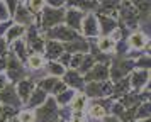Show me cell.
<instances>
[{
    "instance_id": "60d3db41",
    "label": "cell",
    "mask_w": 151,
    "mask_h": 122,
    "mask_svg": "<svg viewBox=\"0 0 151 122\" xmlns=\"http://www.w3.org/2000/svg\"><path fill=\"white\" fill-rule=\"evenodd\" d=\"M105 122H119L116 117H109V119H105Z\"/></svg>"
},
{
    "instance_id": "7402d4cb",
    "label": "cell",
    "mask_w": 151,
    "mask_h": 122,
    "mask_svg": "<svg viewBox=\"0 0 151 122\" xmlns=\"http://www.w3.org/2000/svg\"><path fill=\"white\" fill-rule=\"evenodd\" d=\"M48 70H49V73L53 75V76L65 75V66H63V65H60V63H56V61H49Z\"/></svg>"
},
{
    "instance_id": "603a6c76",
    "label": "cell",
    "mask_w": 151,
    "mask_h": 122,
    "mask_svg": "<svg viewBox=\"0 0 151 122\" xmlns=\"http://www.w3.org/2000/svg\"><path fill=\"white\" fill-rule=\"evenodd\" d=\"M75 97V93L71 92V90H63L61 93H58V98H56V102L58 103H68V102H71V98Z\"/></svg>"
},
{
    "instance_id": "44dd1931",
    "label": "cell",
    "mask_w": 151,
    "mask_h": 122,
    "mask_svg": "<svg viewBox=\"0 0 151 122\" xmlns=\"http://www.w3.org/2000/svg\"><path fill=\"white\" fill-rule=\"evenodd\" d=\"M63 49H66V51H82V53H85V51H88V44L85 42V41H75L73 44H68V46H65Z\"/></svg>"
},
{
    "instance_id": "ffe728a7",
    "label": "cell",
    "mask_w": 151,
    "mask_h": 122,
    "mask_svg": "<svg viewBox=\"0 0 151 122\" xmlns=\"http://www.w3.org/2000/svg\"><path fill=\"white\" fill-rule=\"evenodd\" d=\"M85 103H87V97L85 95H75L71 98V105H73V110L75 112H82L83 107H85Z\"/></svg>"
},
{
    "instance_id": "6da1fadb",
    "label": "cell",
    "mask_w": 151,
    "mask_h": 122,
    "mask_svg": "<svg viewBox=\"0 0 151 122\" xmlns=\"http://www.w3.org/2000/svg\"><path fill=\"white\" fill-rule=\"evenodd\" d=\"M34 119L37 122H56L58 121L56 100H48V98H46L44 105L37 108V112L34 114Z\"/></svg>"
},
{
    "instance_id": "30bf717a",
    "label": "cell",
    "mask_w": 151,
    "mask_h": 122,
    "mask_svg": "<svg viewBox=\"0 0 151 122\" xmlns=\"http://www.w3.org/2000/svg\"><path fill=\"white\" fill-rule=\"evenodd\" d=\"M97 22L100 24L99 26V29L102 27V32L107 36L109 32H112V31H116V27H117V24H116V20L112 19L110 15H100L99 19H97Z\"/></svg>"
},
{
    "instance_id": "b9f144b4",
    "label": "cell",
    "mask_w": 151,
    "mask_h": 122,
    "mask_svg": "<svg viewBox=\"0 0 151 122\" xmlns=\"http://www.w3.org/2000/svg\"><path fill=\"white\" fill-rule=\"evenodd\" d=\"M0 122H5V121H2V119H0Z\"/></svg>"
},
{
    "instance_id": "484cf974",
    "label": "cell",
    "mask_w": 151,
    "mask_h": 122,
    "mask_svg": "<svg viewBox=\"0 0 151 122\" xmlns=\"http://www.w3.org/2000/svg\"><path fill=\"white\" fill-rule=\"evenodd\" d=\"M75 4H76V7L85 9V10H93V9H97V2H92V0H76Z\"/></svg>"
},
{
    "instance_id": "277c9868",
    "label": "cell",
    "mask_w": 151,
    "mask_h": 122,
    "mask_svg": "<svg viewBox=\"0 0 151 122\" xmlns=\"http://www.w3.org/2000/svg\"><path fill=\"white\" fill-rule=\"evenodd\" d=\"M109 76V68L105 65H95L93 68H90L87 75H85V80L87 81H105Z\"/></svg>"
},
{
    "instance_id": "8d00e7d4",
    "label": "cell",
    "mask_w": 151,
    "mask_h": 122,
    "mask_svg": "<svg viewBox=\"0 0 151 122\" xmlns=\"http://www.w3.org/2000/svg\"><path fill=\"white\" fill-rule=\"evenodd\" d=\"M137 65L143 68V70H148V68H150V58H148V56H143V58L139 60V63H137Z\"/></svg>"
},
{
    "instance_id": "ac0fdd59",
    "label": "cell",
    "mask_w": 151,
    "mask_h": 122,
    "mask_svg": "<svg viewBox=\"0 0 151 122\" xmlns=\"http://www.w3.org/2000/svg\"><path fill=\"white\" fill-rule=\"evenodd\" d=\"M144 42H146V37H144V34H141V32H134L129 37V44L134 47V49H141V47L144 46Z\"/></svg>"
},
{
    "instance_id": "4dcf8cb0",
    "label": "cell",
    "mask_w": 151,
    "mask_h": 122,
    "mask_svg": "<svg viewBox=\"0 0 151 122\" xmlns=\"http://www.w3.org/2000/svg\"><path fill=\"white\" fill-rule=\"evenodd\" d=\"M19 122H34V114L29 110H24L19 114Z\"/></svg>"
},
{
    "instance_id": "9c48e42d",
    "label": "cell",
    "mask_w": 151,
    "mask_h": 122,
    "mask_svg": "<svg viewBox=\"0 0 151 122\" xmlns=\"http://www.w3.org/2000/svg\"><path fill=\"white\" fill-rule=\"evenodd\" d=\"M148 78H150V71H148V70L134 71L132 76H131V87H134V88L143 87L144 83H148Z\"/></svg>"
},
{
    "instance_id": "8992f818",
    "label": "cell",
    "mask_w": 151,
    "mask_h": 122,
    "mask_svg": "<svg viewBox=\"0 0 151 122\" xmlns=\"http://www.w3.org/2000/svg\"><path fill=\"white\" fill-rule=\"evenodd\" d=\"M82 22H83L82 29H83V34H85V36L93 37V36H97V34H99V22H97V19L93 17V15L85 17Z\"/></svg>"
},
{
    "instance_id": "ab89813d",
    "label": "cell",
    "mask_w": 151,
    "mask_h": 122,
    "mask_svg": "<svg viewBox=\"0 0 151 122\" xmlns=\"http://www.w3.org/2000/svg\"><path fill=\"white\" fill-rule=\"evenodd\" d=\"M4 87H5V76H4V75H0V90H2Z\"/></svg>"
},
{
    "instance_id": "836d02e7",
    "label": "cell",
    "mask_w": 151,
    "mask_h": 122,
    "mask_svg": "<svg viewBox=\"0 0 151 122\" xmlns=\"http://www.w3.org/2000/svg\"><path fill=\"white\" fill-rule=\"evenodd\" d=\"M5 7H7L9 14L12 15V14L17 10V0H5Z\"/></svg>"
},
{
    "instance_id": "74e56055",
    "label": "cell",
    "mask_w": 151,
    "mask_h": 122,
    "mask_svg": "<svg viewBox=\"0 0 151 122\" xmlns=\"http://www.w3.org/2000/svg\"><path fill=\"white\" fill-rule=\"evenodd\" d=\"M71 122H83L82 121V112H75V115H73V121Z\"/></svg>"
},
{
    "instance_id": "5bb4252c",
    "label": "cell",
    "mask_w": 151,
    "mask_h": 122,
    "mask_svg": "<svg viewBox=\"0 0 151 122\" xmlns=\"http://www.w3.org/2000/svg\"><path fill=\"white\" fill-rule=\"evenodd\" d=\"M44 102H46V92L39 88V90H34V92L31 93L27 103L31 105V107H36V105H41V103H44Z\"/></svg>"
},
{
    "instance_id": "7a4b0ae2",
    "label": "cell",
    "mask_w": 151,
    "mask_h": 122,
    "mask_svg": "<svg viewBox=\"0 0 151 122\" xmlns=\"http://www.w3.org/2000/svg\"><path fill=\"white\" fill-rule=\"evenodd\" d=\"M61 20H65V10L61 9H46L44 12H42V27L44 29H49V27L56 26V24H60Z\"/></svg>"
},
{
    "instance_id": "d4e9b609",
    "label": "cell",
    "mask_w": 151,
    "mask_h": 122,
    "mask_svg": "<svg viewBox=\"0 0 151 122\" xmlns=\"http://www.w3.org/2000/svg\"><path fill=\"white\" fill-rule=\"evenodd\" d=\"M114 46H116V44H114V39L109 37V36H104L102 39H100V42H99V47H100L102 51H110Z\"/></svg>"
},
{
    "instance_id": "9a60e30c",
    "label": "cell",
    "mask_w": 151,
    "mask_h": 122,
    "mask_svg": "<svg viewBox=\"0 0 151 122\" xmlns=\"http://www.w3.org/2000/svg\"><path fill=\"white\" fill-rule=\"evenodd\" d=\"M71 85V87H82V76L78 75V71H75V70H70V71H66V75H65V85Z\"/></svg>"
},
{
    "instance_id": "5b68a950",
    "label": "cell",
    "mask_w": 151,
    "mask_h": 122,
    "mask_svg": "<svg viewBox=\"0 0 151 122\" xmlns=\"http://www.w3.org/2000/svg\"><path fill=\"white\" fill-rule=\"evenodd\" d=\"M41 90H44V92H53V93H61L63 90H66V85L63 81H60L58 78L49 76V78H44L41 81Z\"/></svg>"
},
{
    "instance_id": "7c38bea8",
    "label": "cell",
    "mask_w": 151,
    "mask_h": 122,
    "mask_svg": "<svg viewBox=\"0 0 151 122\" xmlns=\"http://www.w3.org/2000/svg\"><path fill=\"white\" fill-rule=\"evenodd\" d=\"M9 76H10L12 81H15L19 76H22V68H21V65H19V61L15 60L14 56L9 58Z\"/></svg>"
},
{
    "instance_id": "4316f807",
    "label": "cell",
    "mask_w": 151,
    "mask_h": 122,
    "mask_svg": "<svg viewBox=\"0 0 151 122\" xmlns=\"http://www.w3.org/2000/svg\"><path fill=\"white\" fill-rule=\"evenodd\" d=\"M150 117V103L146 102V103H143L141 107H139V112L136 114V119H148Z\"/></svg>"
},
{
    "instance_id": "cb8c5ba5",
    "label": "cell",
    "mask_w": 151,
    "mask_h": 122,
    "mask_svg": "<svg viewBox=\"0 0 151 122\" xmlns=\"http://www.w3.org/2000/svg\"><path fill=\"white\" fill-rule=\"evenodd\" d=\"M105 114H107V110L102 105H93L90 108V117H93V119H104Z\"/></svg>"
},
{
    "instance_id": "4fadbf2b",
    "label": "cell",
    "mask_w": 151,
    "mask_h": 122,
    "mask_svg": "<svg viewBox=\"0 0 151 122\" xmlns=\"http://www.w3.org/2000/svg\"><path fill=\"white\" fill-rule=\"evenodd\" d=\"M46 53H48V58L53 61V60H56V58L61 56L63 46L60 42H56V41H51V42H48V46H46Z\"/></svg>"
},
{
    "instance_id": "83f0119b",
    "label": "cell",
    "mask_w": 151,
    "mask_h": 122,
    "mask_svg": "<svg viewBox=\"0 0 151 122\" xmlns=\"http://www.w3.org/2000/svg\"><path fill=\"white\" fill-rule=\"evenodd\" d=\"M14 49H15V53H17V56H19V60H24L26 58V44L22 41H17L15 42Z\"/></svg>"
},
{
    "instance_id": "2e32d148",
    "label": "cell",
    "mask_w": 151,
    "mask_h": 122,
    "mask_svg": "<svg viewBox=\"0 0 151 122\" xmlns=\"http://www.w3.org/2000/svg\"><path fill=\"white\" fill-rule=\"evenodd\" d=\"M15 20L19 22V26L21 24H31L32 20H34V17L29 14L27 9H24V7H17V15H15Z\"/></svg>"
},
{
    "instance_id": "e0dca14e",
    "label": "cell",
    "mask_w": 151,
    "mask_h": 122,
    "mask_svg": "<svg viewBox=\"0 0 151 122\" xmlns=\"http://www.w3.org/2000/svg\"><path fill=\"white\" fill-rule=\"evenodd\" d=\"M24 32H26V29H24L22 26H14V27H10V29L7 31L5 39H7V42H12V41H15L17 37H21Z\"/></svg>"
},
{
    "instance_id": "d590c367",
    "label": "cell",
    "mask_w": 151,
    "mask_h": 122,
    "mask_svg": "<svg viewBox=\"0 0 151 122\" xmlns=\"http://www.w3.org/2000/svg\"><path fill=\"white\" fill-rule=\"evenodd\" d=\"M49 4V7L51 9H60L61 5H65V0H46Z\"/></svg>"
},
{
    "instance_id": "3957f363",
    "label": "cell",
    "mask_w": 151,
    "mask_h": 122,
    "mask_svg": "<svg viewBox=\"0 0 151 122\" xmlns=\"http://www.w3.org/2000/svg\"><path fill=\"white\" fill-rule=\"evenodd\" d=\"M48 36L49 37H55V39H60V41H63V42H68V41H73V39L78 37V34H76L73 29L61 27V26L53 27V29L48 32Z\"/></svg>"
},
{
    "instance_id": "d6986e66",
    "label": "cell",
    "mask_w": 151,
    "mask_h": 122,
    "mask_svg": "<svg viewBox=\"0 0 151 122\" xmlns=\"http://www.w3.org/2000/svg\"><path fill=\"white\" fill-rule=\"evenodd\" d=\"M131 68H132V63H121V66H116L112 70V78H116V80L117 78H122Z\"/></svg>"
},
{
    "instance_id": "d6a6232c",
    "label": "cell",
    "mask_w": 151,
    "mask_h": 122,
    "mask_svg": "<svg viewBox=\"0 0 151 122\" xmlns=\"http://www.w3.org/2000/svg\"><path fill=\"white\" fill-rule=\"evenodd\" d=\"M9 15H10V14H9L7 7H5V2L0 0V20H7Z\"/></svg>"
},
{
    "instance_id": "1f68e13d",
    "label": "cell",
    "mask_w": 151,
    "mask_h": 122,
    "mask_svg": "<svg viewBox=\"0 0 151 122\" xmlns=\"http://www.w3.org/2000/svg\"><path fill=\"white\" fill-rule=\"evenodd\" d=\"M42 5H44V0H29V7H31V10L36 12V14L42 9Z\"/></svg>"
},
{
    "instance_id": "f35d334b",
    "label": "cell",
    "mask_w": 151,
    "mask_h": 122,
    "mask_svg": "<svg viewBox=\"0 0 151 122\" xmlns=\"http://www.w3.org/2000/svg\"><path fill=\"white\" fill-rule=\"evenodd\" d=\"M4 53H5V41L0 37V54H4Z\"/></svg>"
},
{
    "instance_id": "f1b7e54d",
    "label": "cell",
    "mask_w": 151,
    "mask_h": 122,
    "mask_svg": "<svg viewBox=\"0 0 151 122\" xmlns=\"http://www.w3.org/2000/svg\"><path fill=\"white\" fill-rule=\"evenodd\" d=\"M29 66L31 68H41L42 66V56H39V54H32V56L29 58Z\"/></svg>"
},
{
    "instance_id": "e575fe53",
    "label": "cell",
    "mask_w": 151,
    "mask_h": 122,
    "mask_svg": "<svg viewBox=\"0 0 151 122\" xmlns=\"http://www.w3.org/2000/svg\"><path fill=\"white\" fill-rule=\"evenodd\" d=\"M83 58H85L83 54H76L75 58L71 60V63H70V66H71V68H76V66H80V65H82V61H83Z\"/></svg>"
},
{
    "instance_id": "ba28073f",
    "label": "cell",
    "mask_w": 151,
    "mask_h": 122,
    "mask_svg": "<svg viewBox=\"0 0 151 122\" xmlns=\"http://www.w3.org/2000/svg\"><path fill=\"white\" fill-rule=\"evenodd\" d=\"M32 92H34V83L31 80H22L21 83H19V87H17V95H19L24 102L29 100V97H31Z\"/></svg>"
},
{
    "instance_id": "52a82bcc",
    "label": "cell",
    "mask_w": 151,
    "mask_h": 122,
    "mask_svg": "<svg viewBox=\"0 0 151 122\" xmlns=\"http://www.w3.org/2000/svg\"><path fill=\"white\" fill-rule=\"evenodd\" d=\"M65 19L68 22V26L71 29H80L82 27V20H83V14L76 9H71L68 12H65Z\"/></svg>"
},
{
    "instance_id": "8fae6325",
    "label": "cell",
    "mask_w": 151,
    "mask_h": 122,
    "mask_svg": "<svg viewBox=\"0 0 151 122\" xmlns=\"http://www.w3.org/2000/svg\"><path fill=\"white\" fill-rule=\"evenodd\" d=\"M0 100L5 102V103H12V105H17L19 103V98H17V93H15L14 87H5L2 88V93H0Z\"/></svg>"
},
{
    "instance_id": "f546056e",
    "label": "cell",
    "mask_w": 151,
    "mask_h": 122,
    "mask_svg": "<svg viewBox=\"0 0 151 122\" xmlns=\"http://www.w3.org/2000/svg\"><path fill=\"white\" fill-rule=\"evenodd\" d=\"M92 65H93V58H92V56H87V58H83L82 65H80V71H82V73H87L90 68H92Z\"/></svg>"
}]
</instances>
